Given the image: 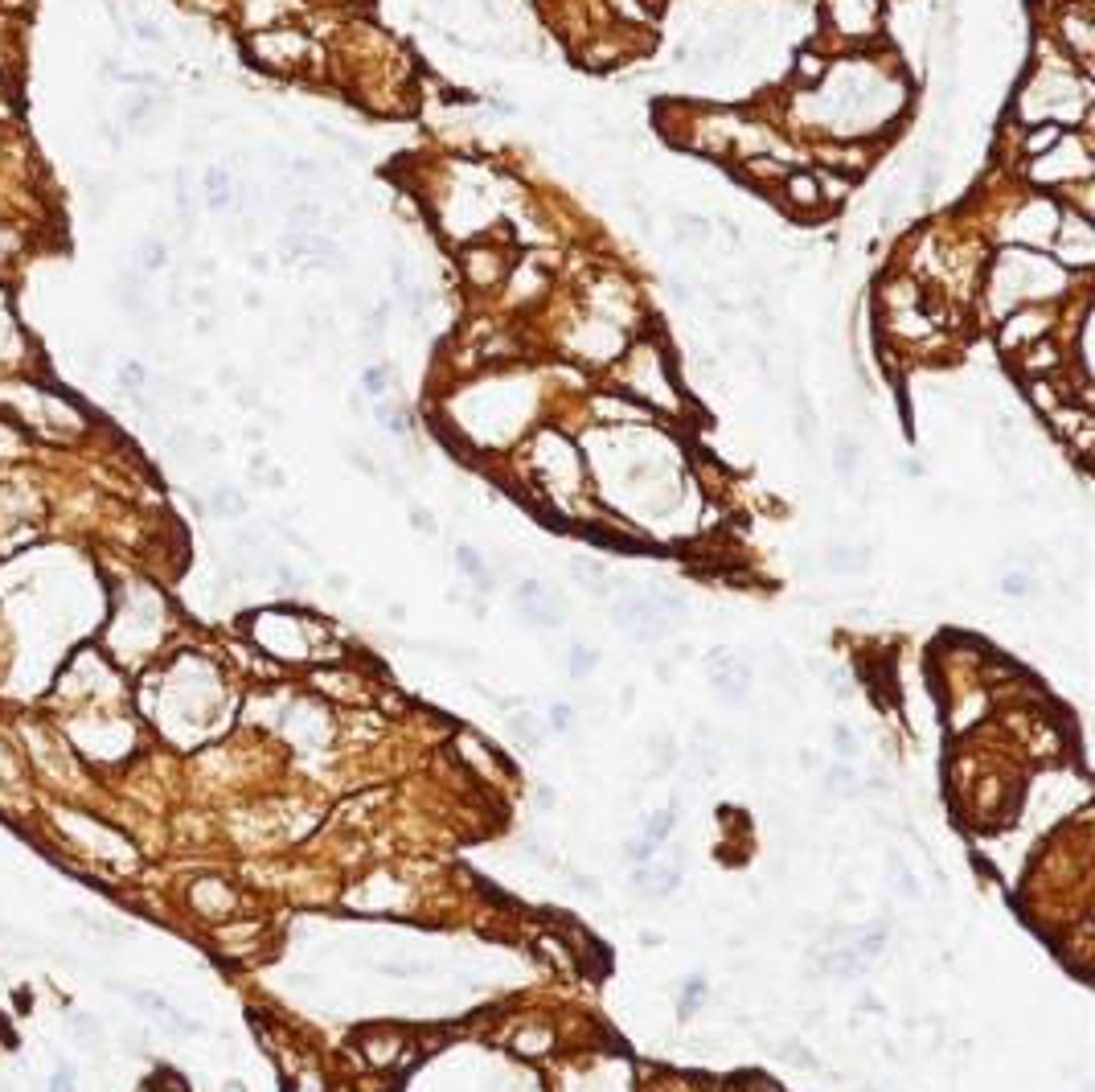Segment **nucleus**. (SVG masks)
<instances>
[{
	"label": "nucleus",
	"instance_id": "1",
	"mask_svg": "<svg viewBox=\"0 0 1095 1092\" xmlns=\"http://www.w3.org/2000/svg\"><path fill=\"white\" fill-rule=\"evenodd\" d=\"M997 271L1001 284H993V312H1001V317L1018 301H1046V296L1067 288V268H1054V263H1046L1043 255H1030V251L1001 255Z\"/></svg>",
	"mask_w": 1095,
	"mask_h": 1092
},
{
	"label": "nucleus",
	"instance_id": "2",
	"mask_svg": "<svg viewBox=\"0 0 1095 1092\" xmlns=\"http://www.w3.org/2000/svg\"><path fill=\"white\" fill-rule=\"evenodd\" d=\"M251 54L259 66H271V70H300L316 54V45L300 29H259L251 37Z\"/></svg>",
	"mask_w": 1095,
	"mask_h": 1092
},
{
	"label": "nucleus",
	"instance_id": "3",
	"mask_svg": "<svg viewBox=\"0 0 1095 1092\" xmlns=\"http://www.w3.org/2000/svg\"><path fill=\"white\" fill-rule=\"evenodd\" d=\"M460 268H464L472 288L489 292V288H497V284H505V276H509V255H505L497 243H484V238H480V243L460 246Z\"/></svg>",
	"mask_w": 1095,
	"mask_h": 1092
},
{
	"label": "nucleus",
	"instance_id": "4",
	"mask_svg": "<svg viewBox=\"0 0 1095 1092\" xmlns=\"http://www.w3.org/2000/svg\"><path fill=\"white\" fill-rule=\"evenodd\" d=\"M1059 226H1063V230H1059V263H1063V268H1091V263H1095V226H1091V218L1063 210Z\"/></svg>",
	"mask_w": 1095,
	"mask_h": 1092
},
{
	"label": "nucleus",
	"instance_id": "5",
	"mask_svg": "<svg viewBox=\"0 0 1095 1092\" xmlns=\"http://www.w3.org/2000/svg\"><path fill=\"white\" fill-rule=\"evenodd\" d=\"M1038 337H1051V309H1018L1010 321L997 329L1001 354H1021L1026 345H1034Z\"/></svg>",
	"mask_w": 1095,
	"mask_h": 1092
},
{
	"label": "nucleus",
	"instance_id": "6",
	"mask_svg": "<svg viewBox=\"0 0 1095 1092\" xmlns=\"http://www.w3.org/2000/svg\"><path fill=\"white\" fill-rule=\"evenodd\" d=\"M779 197H784V205L800 218L825 214V197H820L817 173H809V169H787L784 177H779Z\"/></svg>",
	"mask_w": 1095,
	"mask_h": 1092
},
{
	"label": "nucleus",
	"instance_id": "7",
	"mask_svg": "<svg viewBox=\"0 0 1095 1092\" xmlns=\"http://www.w3.org/2000/svg\"><path fill=\"white\" fill-rule=\"evenodd\" d=\"M825 9L841 37H870L878 29V0H825Z\"/></svg>",
	"mask_w": 1095,
	"mask_h": 1092
},
{
	"label": "nucleus",
	"instance_id": "8",
	"mask_svg": "<svg viewBox=\"0 0 1095 1092\" xmlns=\"http://www.w3.org/2000/svg\"><path fill=\"white\" fill-rule=\"evenodd\" d=\"M1059 37H1063L1067 54H1071L1075 62L1087 70V62H1091V54H1095V21H1091V12H1087L1083 4L1063 9V17H1059Z\"/></svg>",
	"mask_w": 1095,
	"mask_h": 1092
},
{
	"label": "nucleus",
	"instance_id": "9",
	"mask_svg": "<svg viewBox=\"0 0 1095 1092\" xmlns=\"http://www.w3.org/2000/svg\"><path fill=\"white\" fill-rule=\"evenodd\" d=\"M1018 362H1021V370H1026L1030 378H1054V374H1059V365H1063V354L1051 345V337H1038L1034 345H1026V349H1021Z\"/></svg>",
	"mask_w": 1095,
	"mask_h": 1092
},
{
	"label": "nucleus",
	"instance_id": "10",
	"mask_svg": "<svg viewBox=\"0 0 1095 1092\" xmlns=\"http://www.w3.org/2000/svg\"><path fill=\"white\" fill-rule=\"evenodd\" d=\"M202 185H205V205H210L213 214L235 210V181H230V169H226V165H210Z\"/></svg>",
	"mask_w": 1095,
	"mask_h": 1092
},
{
	"label": "nucleus",
	"instance_id": "11",
	"mask_svg": "<svg viewBox=\"0 0 1095 1092\" xmlns=\"http://www.w3.org/2000/svg\"><path fill=\"white\" fill-rule=\"evenodd\" d=\"M193 903H197L202 911H210V916H222V911L235 908V895H230L218 879H205V883L193 887Z\"/></svg>",
	"mask_w": 1095,
	"mask_h": 1092
},
{
	"label": "nucleus",
	"instance_id": "12",
	"mask_svg": "<svg viewBox=\"0 0 1095 1092\" xmlns=\"http://www.w3.org/2000/svg\"><path fill=\"white\" fill-rule=\"evenodd\" d=\"M287 222H292V230H300V235H312V230H320V222H324V205L312 202V197H296V202L287 205Z\"/></svg>",
	"mask_w": 1095,
	"mask_h": 1092
},
{
	"label": "nucleus",
	"instance_id": "13",
	"mask_svg": "<svg viewBox=\"0 0 1095 1092\" xmlns=\"http://www.w3.org/2000/svg\"><path fill=\"white\" fill-rule=\"evenodd\" d=\"M595 411L603 419H616V423H624V419H644L649 415V407H640V398H624V395H599L595 398Z\"/></svg>",
	"mask_w": 1095,
	"mask_h": 1092
},
{
	"label": "nucleus",
	"instance_id": "14",
	"mask_svg": "<svg viewBox=\"0 0 1095 1092\" xmlns=\"http://www.w3.org/2000/svg\"><path fill=\"white\" fill-rule=\"evenodd\" d=\"M817 185H820V197H825V205H837V202H845L850 197V189H853V177L850 173H841V169H820L817 173Z\"/></svg>",
	"mask_w": 1095,
	"mask_h": 1092
},
{
	"label": "nucleus",
	"instance_id": "15",
	"mask_svg": "<svg viewBox=\"0 0 1095 1092\" xmlns=\"http://www.w3.org/2000/svg\"><path fill=\"white\" fill-rule=\"evenodd\" d=\"M1063 136H1067V132L1059 128V124H1038L1034 132H1026V136H1021V152H1026V157H1043V152L1054 149Z\"/></svg>",
	"mask_w": 1095,
	"mask_h": 1092
},
{
	"label": "nucleus",
	"instance_id": "16",
	"mask_svg": "<svg viewBox=\"0 0 1095 1092\" xmlns=\"http://www.w3.org/2000/svg\"><path fill=\"white\" fill-rule=\"evenodd\" d=\"M160 111V95H132L124 103V119H128L136 132H148V119Z\"/></svg>",
	"mask_w": 1095,
	"mask_h": 1092
},
{
	"label": "nucleus",
	"instance_id": "17",
	"mask_svg": "<svg viewBox=\"0 0 1095 1092\" xmlns=\"http://www.w3.org/2000/svg\"><path fill=\"white\" fill-rule=\"evenodd\" d=\"M825 75H829V62H825L820 54L804 50V54L796 58V83H800V86H809V91H812V86H817Z\"/></svg>",
	"mask_w": 1095,
	"mask_h": 1092
},
{
	"label": "nucleus",
	"instance_id": "18",
	"mask_svg": "<svg viewBox=\"0 0 1095 1092\" xmlns=\"http://www.w3.org/2000/svg\"><path fill=\"white\" fill-rule=\"evenodd\" d=\"M677 222H681V230H677V243H681V246H693V243H706V238H710V222H706L702 214H690V210H681Z\"/></svg>",
	"mask_w": 1095,
	"mask_h": 1092
},
{
	"label": "nucleus",
	"instance_id": "19",
	"mask_svg": "<svg viewBox=\"0 0 1095 1092\" xmlns=\"http://www.w3.org/2000/svg\"><path fill=\"white\" fill-rule=\"evenodd\" d=\"M164 263H169V246H164V238H144V243H140V271L152 276V271H164Z\"/></svg>",
	"mask_w": 1095,
	"mask_h": 1092
},
{
	"label": "nucleus",
	"instance_id": "20",
	"mask_svg": "<svg viewBox=\"0 0 1095 1092\" xmlns=\"http://www.w3.org/2000/svg\"><path fill=\"white\" fill-rule=\"evenodd\" d=\"M210 510H213L218 518H238V514H246V502H243V493H238V489L222 485V489H213Z\"/></svg>",
	"mask_w": 1095,
	"mask_h": 1092
},
{
	"label": "nucleus",
	"instance_id": "21",
	"mask_svg": "<svg viewBox=\"0 0 1095 1092\" xmlns=\"http://www.w3.org/2000/svg\"><path fill=\"white\" fill-rule=\"evenodd\" d=\"M858 456H861V444L853 436H837V444H833V461H837V472H845L850 477L853 469H858Z\"/></svg>",
	"mask_w": 1095,
	"mask_h": 1092
},
{
	"label": "nucleus",
	"instance_id": "22",
	"mask_svg": "<svg viewBox=\"0 0 1095 1092\" xmlns=\"http://www.w3.org/2000/svg\"><path fill=\"white\" fill-rule=\"evenodd\" d=\"M362 390L370 398H382L386 390H390V370H386V365H365V370H362Z\"/></svg>",
	"mask_w": 1095,
	"mask_h": 1092
},
{
	"label": "nucleus",
	"instance_id": "23",
	"mask_svg": "<svg viewBox=\"0 0 1095 1092\" xmlns=\"http://www.w3.org/2000/svg\"><path fill=\"white\" fill-rule=\"evenodd\" d=\"M373 415L382 419V423L394 431V436H406V431H411V415H406L403 407H390V403H378V407H373Z\"/></svg>",
	"mask_w": 1095,
	"mask_h": 1092
},
{
	"label": "nucleus",
	"instance_id": "24",
	"mask_svg": "<svg viewBox=\"0 0 1095 1092\" xmlns=\"http://www.w3.org/2000/svg\"><path fill=\"white\" fill-rule=\"evenodd\" d=\"M939 185H944V177H939V169H923L919 173V202L931 205L939 197Z\"/></svg>",
	"mask_w": 1095,
	"mask_h": 1092
},
{
	"label": "nucleus",
	"instance_id": "25",
	"mask_svg": "<svg viewBox=\"0 0 1095 1092\" xmlns=\"http://www.w3.org/2000/svg\"><path fill=\"white\" fill-rule=\"evenodd\" d=\"M132 33L148 45H164V29H160L156 21H148V17H136V21H132Z\"/></svg>",
	"mask_w": 1095,
	"mask_h": 1092
},
{
	"label": "nucleus",
	"instance_id": "26",
	"mask_svg": "<svg viewBox=\"0 0 1095 1092\" xmlns=\"http://www.w3.org/2000/svg\"><path fill=\"white\" fill-rule=\"evenodd\" d=\"M189 304L202 312H218V292L210 288V284H197V288L189 292Z\"/></svg>",
	"mask_w": 1095,
	"mask_h": 1092
},
{
	"label": "nucleus",
	"instance_id": "27",
	"mask_svg": "<svg viewBox=\"0 0 1095 1092\" xmlns=\"http://www.w3.org/2000/svg\"><path fill=\"white\" fill-rule=\"evenodd\" d=\"M460 567L468 571L472 579H480V583H484V563H480V555H476V550H468V546H460Z\"/></svg>",
	"mask_w": 1095,
	"mask_h": 1092
},
{
	"label": "nucleus",
	"instance_id": "28",
	"mask_svg": "<svg viewBox=\"0 0 1095 1092\" xmlns=\"http://www.w3.org/2000/svg\"><path fill=\"white\" fill-rule=\"evenodd\" d=\"M50 1092H78V1080H75V1068H58L53 1072V1080H50Z\"/></svg>",
	"mask_w": 1095,
	"mask_h": 1092
},
{
	"label": "nucleus",
	"instance_id": "29",
	"mask_svg": "<svg viewBox=\"0 0 1095 1092\" xmlns=\"http://www.w3.org/2000/svg\"><path fill=\"white\" fill-rule=\"evenodd\" d=\"M235 403H238V407H246V411H263V398H259L251 386H238V390H235Z\"/></svg>",
	"mask_w": 1095,
	"mask_h": 1092
},
{
	"label": "nucleus",
	"instance_id": "30",
	"mask_svg": "<svg viewBox=\"0 0 1095 1092\" xmlns=\"http://www.w3.org/2000/svg\"><path fill=\"white\" fill-rule=\"evenodd\" d=\"M669 296H673V301H677V304H693V292H690V284H685V279H681V276H673V279H669Z\"/></svg>",
	"mask_w": 1095,
	"mask_h": 1092
},
{
	"label": "nucleus",
	"instance_id": "31",
	"mask_svg": "<svg viewBox=\"0 0 1095 1092\" xmlns=\"http://www.w3.org/2000/svg\"><path fill=\"white\" fill-rule=\"evenodd\" d=\"M213 329H218V317H213V312H197V321H193V333H202V337H210Z\"/></svg>",
	"mask_w": 1095,
	"mask_h": 1092
},
{
	"label": "nucleus",
	"instance_id": "32",
	"mask_svg": "<svg viewBox=\"0 0 1095 1092\" xmlns=\"http://www.w3.org/2000/svg\"><path fill=\"white\" fill-rule=\"evenodd\" d=\"M246 263H251V271H255V276H267V271H271V259H267L263 251H251V259H246Z\"/></svg>",
	"mask_w": 1095,
	"mask_h": 1092
},
{
	"label": "nucleus",
	"instance_id": "33",
	"mask_svg": "<svg viewBox=\"0 0 1095 1092\" xmlns=\"http://www.w3.org/2000/svg\"><path fill=\"white\" fill-rule=\"evenodd\" d=\"M213 271H218V263L213 259H193V276H202V279H210Z\"/></svg>",
	"mask_w": 1095,
	"mask_h": 1092
},
{
	"label": "nucleus",
	"instance_id": "34",
	"mask_svg": "<svg viewBox=\"0 0 1095 1092\" xmlns=\"http://www.w3.org/2000/svg\"><path fill=\"white\" fill-rule=\"evenodd\" d=\"M546 1043H550V1039H546V1035H522V1039H517V1048H522V1051H533V1048H546Z\"/></svg>",
	"mask_w": 1095,
	"mask_h": 1092
},
{
	"label": "nucleus",
	"instance_id": "35",
	"mask_svg": "<svg viewBox=\"0 0 1095 1092\" xmlns=\"http://www.w3.org/2000/svg\"><path fill=\"white\" fill-rule=\"evenodd\" d=\"M218 382H222V386H238V374L230 370V365H222V370H218Z\"/></svg>",
	"mask_w": 1095,
	"mask_h": 1092
},
{
	"label": "nucleus",
	"instance_id": "36",
	"mask_svg": "<svg viewBox=\"0 0 1095 1092\" xmlns=\"http://www.w3.org/2000/svg\"><path fill=\"white\" fill-rule=\"evenodd\" d=\"M246 309H263V296H259V292H246Z\"/></svg>",
	"mask_w": 1095,
	"mask_h": 1092
},
{
	"label": "nucleus",
	"instance_id": "37",
	"mask_svg": "<svg viewBox=\"0 0 1095 1092\" xmlns=\"http://www.w3.org/2000/svg\"><path fill=\"white\" fill-rule=\"evenodd\" d=\"M300 1088H304V1092H320V1080H316V1076H312V1080H304V1084H300Z\"/></svg>",
	"mask_w": 1095,
	"mask_h": 1092
},
{
	"label": "nucleus",
	"instance_id": "38",
	"mask_svg": "<svg viewBox=\"0 0 1095 1092\" xmlns=\"http://www.w3.org/2000/svg\"><path fill=\"white\" fill-rule=\"evenodd\" d=\"M226 1092H246V1088H243V1084H226Z\"/></svg>",
	"mask_w": 1095,
	"mask_h": 1092
}]
</instances>
